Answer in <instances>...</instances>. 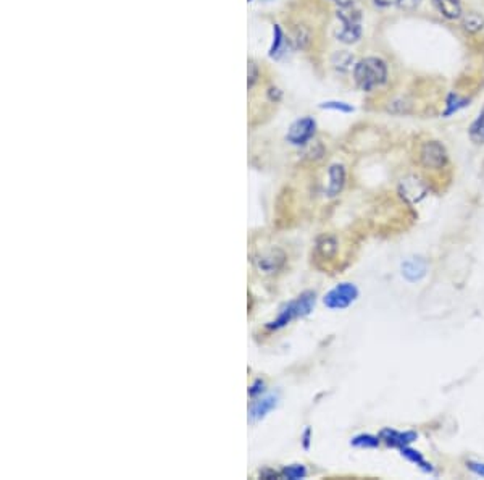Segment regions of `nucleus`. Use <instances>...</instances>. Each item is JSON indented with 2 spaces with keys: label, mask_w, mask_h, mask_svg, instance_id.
Instances as JSON below:
<instances>
[{
  "label": "nucleus",
  "mask_w": 484,
  "mask_h": 480,
  "mask_svg": "<svg viewBox=\"0 0 484 480\" xmlns=\"http://www.w3.org/2000/svg\"><path fill=\"white\" fill-rule=\"evenodd\" d=\"M387 78H389V68L380 57H365L354 66V81L365 93L381 88L387 83Z\"/></svg>",
  "instance_id": "obj_1"
},
{
  "label": "nucleus",
  "mask_w": 484,
  "mask_h": 480,
  "mask_svg": "<svg viewBox=\"0 0 484 480\" xmlns=\"http://www.w3.org/2000/svg\"><path fill=\"white\" fill-rule=\"evenodd\" d=\"M416 160L421 170L433 176L441 175L449 169V154L444 144L436 139H426L420 144L416 151Z\"/></svg>",
  "instance_id": "obj_2"
},
{
  "label": "nucleus",
  "mask_w": 484,
  "mask_h": 480,
  "mask_svg": "<svg viewBox=\"0 0 484 480\" xmlns=\"http://www.w3.org/2000/svg\"><path fill=\"white\" fill-rule=\"evenodd\" d=\"M316 302L315 293L305 291L297 297L296 301H292L287 304L284 309H282L275 320H271L270 324L267 325L268 330H281L284 329L286 325H289L294 319H299V317L309 315L311 311H313Z\"/></svg>",
  "instance_id": "obj_3"
},
{
  "label": "nucleus",
  "mask_w": 484,
  "mask_h": 480,
  "mask_svg": "<svg viewBox=\"0 0 484 480\" xmlns=\"http://www.w3.org/2000/svg\"><path fill=\"white\" fill-rule=\"evenodd\" d=\"M338 18L341 21L342 28L338 31V39L344 42V44H352L357 42L362 36V15L357 10L356 6L352 2H342L339 6Z\"/></svg>",
  "instance_id": "obj_4"
},
{
  "label": "nucleus",
  "mask_w": 484,
  "mask_h": 480,
  "mask_svg": "<svg viewBox=\"0 0 484 480\" xmlns=\"http://www.w3.org/2000/svg\"><path fill=\"white\" fill-rule=\"evenodd\" d=\"M357 296H358V290L356 285H352V283H341V285L334 286L333 290L325 296L323 301L328 309L341 311L351 306L352 302L357 299Z\"/></svg>",
  "instance_id": "obj_5"
},
{
  "label": "nucleus",
  "mask_w": 484,
  "mask_h": 480,
  "mask_svg": "<svg viewBox=\"0 0 484 480\" xmlns=\"http://www.w3.org/2000/svg\"><path fill=\"white\" fill-rule=\"evenodd\" d=\"M316 131V122L311 117H304L296 120L289 127V131L286 134V141L292 146H305L307 142L313 138Z\"/></svg>",
  "instance_id": "obj_6"
},
{
  "label": "nucleus",
  "mask_w": 484,
  "mask_h": 480,
  "mask_svg": "<svg viewBox=\"0 0 484 480\" xmlns=\"http://www.w3.org/2000/svg\"><path fill=\"white\" fill-rule=\"evenodd\" d=\"M278 406V396L276 395H265V396H257L255 400L249 406V421L252 424L265 419L270 412Z\"/></svg>",
  "instance_id": "obj_7"
},
{
  "label": "nucleus",
  "mask_w": 484,
  "mask_h": 480,
  "mask_svg": "<svg viewBox=\"0 0 484 480\" xmlns=\"http://www.w3.org/2000/svg\"><path fill=\"white\" fill-rule=\"evenodd\" d=\"M286 254L276 249V251H270L268 254H262L258 259H253L257 268L263 273H275L284 266Z\"/></svg>",
  "instance_id": "obj_8"
},
{
  "label": "nucleus",
  "mask_w": 484,
  "mask_h": 480,
  "mask_svg": "<svg viewBox=\"0 0 484 480\" xmlns=\"http://www.w3.org/2000/svg\"><path fill=\"white\" fill-rule=\"evenodd\" d=\"M329 183L327 188L328 198H336L342 193L344 186H346V169L341 164H334L328 170Z\"/></svg>",
  "instance_id": "obj_9"
},
{
  "label": "nucleus",
  "mask_w": 484,
  "mask_h": 480,
  "mask_svg": "<svg viewBox=\"0 0 484 480\" xmlns=\"http://www.w3.org/2000/svg\"><path fill=\"white\" fill-rule=\"evenodd\" d=\"M436 10L443 15L445 20L455 21L463 17V7L460 0H433Z\"/></svg>",
  "instance_id": "obj_10"
},
{
  "label": "nucleus",
  "mask_w": 484,
  "mask_h": 480,
  "mask_svg": "<svg viewBox=\"0 0 484 480\" xmlns=\"http://www.w3.org/2000/svg\"><path fill=\"white\" fill-rule=\"evenodd\" d=\"M462 20V30L467 33V35H478L479 31H483L484 28V18L481 13L478 12H470L463 13V17L460 18Z\"/></svg>",
  "instance_id": "obj_11"
},
{
  "label": "nucleus",
  "mask_w": 484,
  "mask_h": 480,
  "mask_svg": "<svg viewBox=\"0 0 484 480\" xmlns=\"http://www.w3.org/2000/svg\"><path fill=\"white\" fill-rule=\"evenodd\" d=\"M316 254L323 261H331L338 254V239L334 237H321L316 243Z\"/></svg>",
  "instance_id": "obj_12"
},
{
  "label": "nucleus",
  "mask_w": 484,
  "mask_h": 480,
  "mask_svg": "<svg viewBox=\"0 0 484 480\" xmlns=\"http://www.w3.org/2000/svg\"><path fill=\"white\" fill-rule=\"evenodd\" d=\"M468 138L476 146H483L484 144V107L478 113V117L473 120L472 124H470Z\"/></svg>",
  "instance_id": "obj_13"
},
{
  "label": "nucleus",
  "mask_w": 484,
  "mask_h": 480,
  "mask_svg": "<svg viewBox=\"0 0 484 480\" xmlns=\"http://www.w3.org/2000/svg\"><path fill=\"white\" fill-rule=\"evenodd\" d=\"M425 270H426L425 264L421 261H415L414 259V261H409V262L404 264V275L412 281L418 280V278L423 277Z\"/></svg>",
  "instance_id": "obj_14"
},
{
  "label": "nucleus",
  "mask_w": 484,
  "mask_h": 480,
  "mask_svg": "<svg viewBox=\"0 0 484 480\" xmlns=\"http://www.w3.org/2000/svg\"><path fill=\"white\" fill-rule=\"evenodd\" d=\"M282 44H284V35H282L281 26L275 25V28H273V44L270 47V57L278 59L282 54Z\"/></svg>",
  "instance_id": "obj_15"
},
{
  "label": "nucleus",
  "mask_w": 484,
  "mask_h": 480,
  "mask_svg": "<svg viewBox=\"0 0 484 480\" xmlns=\"http://www.w3.org/2000/svg\"><path fill=\"white\" fill-rule=\"evenodd\" d=\"M467 102H468V100H467V99H463V98H460V95H458L457 93L449 94L447 100H445L444 115H445V117H447V115H452V113H455V112H458L460 109L467 105Z\"/></svg>",
  "instance_id": "obj_16"
},
{
  "label": "nucleus",
  "mask_w": 484,
  "mask_h": 480,
  "mask_svg": "<svg viewBox=\"0 0 484 480\" xmlns=\"http://www.w3.org/2000/svg\"><path fill=\"white\" fill-rule=\"evenodd\" d=\"M280 475L282 479H291V480L304 479L307 475V469L302 464H292L282 469Z\"/></svg>",
  "instance_id": "obj_17"
},
{
  "label": "nucleus",
  "mask_w": 484,
  "mask_h": 480,
  "mask_svg": "<svg viewBox=\"0 0 484 480\" xmlns=\"http://www.w3.org/2000/svg\"><path fill=\"white\" fill-rule=\"evenodd\" d=\"M352 60H354V59H352V55L342 50V52H338V54L333 57V65L336 66L338 70L344 71V70H347L349 66L352 65Z\"/></svg>",
  "instance_id": "obj_18"
},
{
  "label": "nucleus",
  "mask_w": 484,
  "mask_h": 480,
  "mask_svg": "<svg viewBox=\"0 0 484 480\" xmlns=\"http://www.w3.org/2000/svg\"><path fill=\"white\" fill-rule=\"evenodd\" d=\"M321 109H328V110H336V112H342V113H351L354 112V107L346 104V102H323L320 105Z\"/></svg>",
  "instance_id": "obj_19"
},
{
  "label": "nucleus",
  "mask_w": 484,
  "mask_h": 480,
  "mask_svg": "<svg viewBox=\"0 0 484 480\" xmlns=\"http://www.w3.org/2000/svg\"><path fill=\"white\" fill-rule=\"evenodd\" d=\"M263 391H265V382H263L262 378H257V380L253 382L251 387H249V396L251 398L260 396Z\"/></svg>",
  "instance_id": "obj_20"
},
{
  "label": "nucleus",
  "mask_w": 484,
  "mask_h": 480,
  "mask_svg": "<svg viewBox=\"0 0 484 480\" xmlns=\"http://www.w3.org/2000/svg\"><path fill=\"white\" fill-rule=\"evenodd\" d=\"M352 443L356 446H375L378 441L368 435H360V436H356Z\"/></svg>",
  "instance_id": "obj_21"
},
{
  "label": "nucleus",
  "mask_w": 484,
  "mask_h": 480,
  "mask_svg": "<svg viewBox=\"0 0 484 480\" xmlns=\"http://www.w3.org/2000/svg\"><path fill=\"white\" fill-rule=\"evenodd\" d=\"M255 80H257V68H255V65L251 64L249 65V86H252L253 83H255Z\"/></svg>",
  "instance_id": "obj_22"
},
{
  "label": "nucleus",
  "mask_w": 484,
  "mask_h": 480,
  "mask_svg": "<svg viewBox=\"0 0 484 480\" xmlns=\"http://www.w3.org/2000/svg\"><path fill=\"white\" fill-rule=\"evenodd\" d=\"M270 99L271 100H280L281 99V91L280 89H270Z\"/></svg>",
  "instance_id": "obj_23"
},
{
  "label": "nucleus",
  "mask_w": 484,
  "mask_h": 480,
  "mask_svg": "<svg viewBox=\"0 0 484 480\" xmlns=\"http://www.w3.org/2000/svg\"><path fill=\"white\" fill-rule=\"evenodd\" d=\"M309 445H310V429H307L304 434V446L305 448H309Z\"/></svg>",
  "instance_id": "obj_24"
},
{
  "label": "nucleus",
  "mask_w": 484,
  "mask_h": 480,
  "mask_svg": "<svg viewBox=\"0 0 484 480\" xmlns=\"http://www.w3.org/2000/svg\"><path fill=\"white\" fill-rule=\"evenodd\" d=\"M416 2H420V0H397L399 6H407V3H416Z\"/></svg>",
  "instance_id": "obj_25"
},
{
  "label": "nucleus",
  "mask_w": 484,
  "mask_h": 480,
  "mask_svg": "<svg viewBox=\"0 0 484 480\" xmlns=\"http://www.w3.org/2000/svg\"><path fill=\"white\" fill-rule=\"evenodd\" d=\"M472 468H473L474 470H476V472H478V474H481V475H484V465H481V468H478V464H472Z\"/></svg>",
  "instance_id": "obj_26"
},
{
  "label": "nucleus",
  "mask_w": 484,
  "mask_h": 480,
  "mask_svg": "<svg viewBox=\"0 0 484 480\" xmlns=\"http://www.w3.org/2000/svg\"><path fill=\"white\" fill-rule=\"evenodd\" d=\"M336 2H339V0H336Z\"/></svg>",
  "instance_id": "obj_27"
},
{
  "label": "nucleus",
  "mask_w": 484,
  "mask_h": 480,
  "mask_svg": "<svg viewBox=\"0 0 484 480\" xmlns=\"http://www.w3.org/2000/svg\"><path fill=\"white\" fill-rule=\"evenodd\" d=\"M249 2H251V0H249Z\"/></svg>",
  "instance_id": "obj_28"
}]
</instances>
